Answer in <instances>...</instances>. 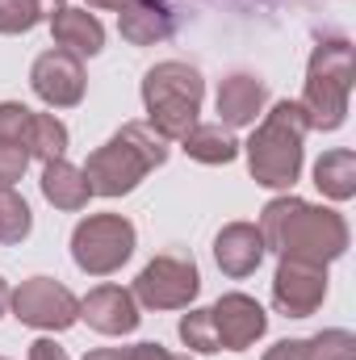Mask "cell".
Here are the masks:
<instances>
[{
	"label": "cell",
	"mask_w": 356,
	"mask_h": 360,
	"mask_svg": "<svg viewBox=\"0 0 356 360\" xmlns=\"http://www.w3.org/2000/svg\"><path fill=\"white\" fill-rule=\"evenodd\" d=\"M260 235L265 252H276V260H306V264H331L348 252V222L344 214L302 201L293 193L272 197L260 210Z\"/></svg>",
	"instance_id": "obj_1"
},
{
	"label": "cell",
	"mask_w": 356,
	"mask_h": 360,
	"mask_svg": "<svg viewBox=\"0 0 356 360\" xmlns=\"http://www.w3.org/2000/svg\"><path fill=\"white\" fill-rule=\"evenodd\" d=\"M168 164V143L147 122H126L105 147H96L89 164L80 168L92 197H126L134 193L147 172Z\"/></svg>",
	"instance_id": "obj_2"
},
{
	"label": "cell",
	"mask_w": 356,
	"mask_h": 360,
	"mask_svg": "<svg viewBox=\"0 0 356 360\" xmlns=\"http://www.w3.org/2000/svg\"><path fill=\"white\" fill-rule=\"evenodd\" d=\"M306 134H310V122L298 101H276L268 113H260V126L243 143L252 180L265 188H293V180L302 176Z\"/></svg>",
	"instance_id": "obj_3"
},
{
	"label": "cell",
	"mask_w": 356,
	"mask_h": 360,
	"mask_svg": "<svg viewBox=\"0 0 356 360\" xmlns=\"http://www.w3.org/2000/svg\"><path fill=\"white\" fill-rule=\"evenodd\" d=\"M205 101V80L193 63L184 59H164L155 68H147L143 76V109H147V126L164 139L180 143L201 113Z\"/></svg>",
	"instance_id": "obj_4"
},
{
	"label": "cell",
	"mask_w": 356,
	"mask_h": 360,
	"mask_svg": "<svg viewBox=\"0 0 356 360\" xmlns=\"http://www.w3.org/2000/svg\"><path fill=\"white\" fill-rule=\"evenodd\" d=\"M352 96V42L348 38H323L310 51L306 84H302V113L310 130H340L348 117Z\"/></svg>",
	"instance_id": "obj_5"
},
{
	"label": "cell",
	"mask_w": 356,
	"mask_h": 360,
	"mask_svg": "<svg viewBox=\"0 0 356 360\" xmlns=\"http://www.w3.org/2000/svg\"><path fill=\"white\" fill-rule=\"evenodd\" d=\"M134 222L122 214H89L72 231V260L89 276H109L134 256Z\"/></svg>",
	"instance_id": "obj_6"
},
{
	"label": "cell",
	"mask_w": 356,
	"mask_h": 360,
	"mask_svg": "<svg viewBox=\"0 0 356 360\" xmlns=\"http://www.w3.org/2000/svg\"><path fill=\"white\" fill-rule=\"evenodd\" d=\"M134 302L147 310H189L193 297L201 293V272L193 264V256H155L151 264L134 276Z\"/></svg>",
	"instance_id": "obj_7"
},
{
	"label": "cell",
	"mask_w": 356,
	"mask_h": 360,
	"mask_svg": "<svg viewBox=\"0 0 356 360\" xmlns=\"http://www.w3.org/2000/svg\"><path fill=\"white\" fill-rule=\"evenodd\" d=\"M13 319L38 331H68L72 323H80V297L55 281V276H30L8 293Z\"/></svg>",
	"instance_id": "obj_8"
},
{
	"label": "cell",
	"mask_w": 356,
	"mask_h": 360,
	"mask_svg": "<svg viewBox=\"0 0 356 360\" xmlns=\"http://www.w3.org/2000/svg\"><path fill=\"white\" fill-rule=\"evenodd\" d=\"M30 89L42 105L51 109H72L84 101V89H89V76H84V59L68 55V51H42L30 68Z\"/></svg>",
	"instance_id": "obj_9"
},
{
	"label": "cell",
	"mask_w": 356,
	"mask_h": 360,
	"mask_svg": "<svg viewBox=\"0 0 356 360\" xmlns=\"http://www.w3.org/2000/svg\"><path fill=\"white\" fill-rule=\"evenodd\" d=\"M327 297V264L281 260L272 272V306L285 319H310Z\"/></svg>",
	"instance_id": "obj_10"
},
{
	"label": "cell",
	"mask_w": 356,
	"mask_h": 360,
	"mask_svg": "<svg viewBox=\"0 0 356 360\" xmlns=\"http://www.w3.org/2000/svg\"><path fill=\"white\" fill-rule=\"evenodd\" d=\"M210 323H214L218 348H227V352H248L268 331L265 306L256 297H248V293H222L210 306Z\"/></svg>",
	"instance_id": "obj_11"
},
{
	"label": "cell",
	"mask_w": 356,
	"mask_h": 360,
	"mask_svg": "<svg viewBox=\"0 0 356 360\" xmlns=\"http://www.w3.org/2000/svg\"><path fill=\"white\" fill-rule=\"evenodd\" d=\"M80 319L89 323L96 335H130L139 327V302L122 285H96L89 297H80Z\"/></svg>",
	"instance_id": "obj_12"
},
{
	"label": "cell",
	"mask_w": 356,
	"mask_h": 360,
	"mask_svg": "<svg viewBox=\"0 0 356 360\" xmlns=\"http://www.w3.org/2000/svg\"><path fill=\"white\" fill-rule=\"evenodd\" d=\"M268 105V84L252 72H231L218 80V96H214V109H218V122L222 126H256V117L265 113Z\"/></svg>",
	"instance_id": "obj_13"
},
{
	"label": "cell",
	"mask_w": 356,
	"mask_h": 360,
	"mask_svg": "<svg viewBox=\"0 0 356 360\" xmlns=\"http://www.w3.org/2000/svg\"><path fill=\"white\" fill-rule=\"evenodd\" d=\"M214 260L231 281H243L265 260V235L256 222H227L214 239Z\"/></svg>",
	"instance_id": "obj_14"
},
{
	"label": "cell",
	"mask_w": 356,
	"mask_h": 360,
	"mask_svg": "<svg viewBox=\"0 0 356 360\" xmlns=\"http://www.w3.org/2000/svg\"><path fill=\"white\" fill-rule=\"evenodd\" d=\"M117 30L130 46H155L177 34V13L168 0H130L117 13Z\"/></svg>",
	"instance_id": "obj_15"
},
{
	"label": "cell",
	"mask_w": 356,
	"mask_h": 360,
	"mask_svg": "<svg viewBox=\"0 0 356 360\" xmlns=\"http://www.w3.org/2000/svg\"><path fill=\"white\" fill-rule=\"evenodd\" d=\"M51 38H55L59 51H68L76 59H92V55L105 51V25L96 21V13H89V8H68L63 4L51 17Z\"/></svg>",
	"instance_id": "obj_16"
},
{
	"label": "cell",
	"mask_w": 356,
	"mask_h": 360,
	"mask_svg": "<svg viewBox=\"0 0 356 360\" xmlns=\"http://www.w3.org/2000/svg\"><path fill=\"white\" fill-rule=\"evenodd\" d=\"M42 197L55 205V210H68V214H76V210H84L92 197L89 180L84 172L76 168V164H68V160H51V164H42Z\"/></svg>",
	"instance_id": "obj_17"
},
{
	"label": "cell",
	"mask_w": 356,
	"mask_h": 360,
	"mask_svg": "<svg viewBox=\"0 0 356 360\" xmlns=\"http://www.w3.org/2000/svg\"><path fill=\"white\" fill-rule=\"evenodd\" d=\"M180 147H184V155H189V160L218 168V164H231V160L239 155V147H243V143H239L222 122H197V126L180 139Z\"/></svg>",
	"instance_id": "obj_18"
},
{
	"label": "cell",
	"mask_w": 356,
	"mask_h": 360,
	"mask_svg": "<svg viewBox=\"0 0 356 360\" xmlns=\"http://www.w3.org/2000/svg\"><path fill=\"white\" fill-rule=\"evenodd\" d=\"M314 188L331 201H352L356 197V151L336 147L314 160Z\"/></svg>",
	"instance_id": "obj_19"
},
{
	"label": "cell",
	"mask_w": 356,
	"mask_h": 360,
	"mask_svg": "<svg viewBox=\"0 0 356 360\" xmlns=\"http://www.w3.org/2000/svg\"><path fill=\"white\" fill-rule=\"evenodd\" d=\"M25 151L30 160H63L68 155V126L55 117V113H34L30 117V134H25Z\"/></svg>",
	"instance_id": "obj_20"
},
{
	"label": "cell",
	"mask_w": 356,
	"mask_h": 360,
	"mask_svg": "<svg viewBox=\"0 0 356 360\" xmlns=\"http://www.w3.org/2000/svg\"><path fill=\"white\" fill-rule=\"evenodd\" d=\"M63 0H0V34H30L34 25L51 21Z\"/></svg>",
	"instance_id": "obj_21"
},
{
	"label": "cell",
	"mask_w": 356,
	"mask_h": 360,
	"mask_svg": "<svg viewBox=\"0 0 356 360\" xmlns=\"http://www.w3.org/2000/svg\"><path fill=\"white\" fill-rule=\"evenodd\" d=\"M34 231V214H30V201L13 188H0V243L13 248L21 239H30Z\"/></svg>",
	"instance_id": "obj_22"
},
{
	"label": "cell",
	"mask_w": 356,
	"mask_h": 360,
	"mask_svg": "<svg viewBox=\"0 0 356 360\" xmlns=\"http://www.w3.org/2000/svg\"><path fill=\"white\" fill-rule=\"evenodd\" d=\"M306 360H356V335L344 327H327L306 340Z\"/></svg>",
	"instance_id": "obj_23"
},
{
	"label": "cell",
	"mask_w": 356,
	"mask_h": 360,
	"mask_svg": "<svg viewBox=\"0 0 356 360\" xmlns=\"http://www.w3.org/2000/svg\"><path fill=\"white\" fill-rule=\"evenodd\" d=\"M177 335L189 352H201V356L222 352V348H218V335H214V323H210V310H189V314L180 319Z\"/></svg>",
	"instance_id": "obj_24"
},
{
	"label": "cell",
	"mask_w": 356,
	"mask_h": 360,
	"mask_svg": "<svg viewBox=\"0 0 356 360\" xmlns=\"http://www.w3.org/2000/svg\"><path fill=\"white\" fill-rule=\"evenodd\" d=\"M30 117H34V109H30V105H21V101H0V139H4V143H21V147H25Z\"/></svg>",
	"instance_id": "obj_25"
},
{
	"label": "cell",
	"mask_w": 356,
	"mask_h": 360,
	"mask_svg": "<svg viewBox=\"0 0 356 360\" xmlns=\"http://www.w3.org/2000/svg\"><path fill=\"white\" fill-rule=\"evenodd\" d=\"M25 168H30V151L21 143H4L0 139V188H13L25 176Z\"/></svg>",
	"instance_id": "obj_26"
},
{
	"label": "cell",
	"mask_w": 356,
	"mask_h": 360,
	"mask_svg": "<svg viewBox=\"0 0 356 360\" xmlns=\"http://www.w3.org/2000/svg\"><path fill=\"white\" fill-rule=\"evenodd\" d=\"M130 360H193L189 352L180 356V352H168V348H160V344H130Z\"/></svg>",
	"instance_id": "obj_27"
},
{
	"label": "cell",
	"mask_w": 356,
	"mask_h": 360,
	"mask_svg": "<svg viewBox=\"0 0 356 360\" xmlns=\"http://www.w3.org/2000/svg\"><path fill=\"white\" fill-rule=\"evenodd\" d=\"M265 360H306V340H281L265 352Z\"/></svg>",
	"instance_id": "obj_28"
},
{
	"label": "cell",
	"mask_w": 356,
	"mask_h": 360,
	"mask_svg": "<svg viewBox=\"0 0 356 360\" xmlns=\"http://www.w3.org/2000/svg\"><path fill=\"white\" fill-rule=\"evenodd\" d=\"M30 360H72V356H68V348H59L55 340H46V335H42V340H34V344H30Z\"/></svg>",
	"instance_id": "obj_29"
},
{
	"label": "cell",
	"mask_w": 356,
	"mask_h": 360,
	"mask_svg": "<svg viewBox=\"0 0 356 360\" xmlns=\"http://www.w3.org/2000/svg\"><path fill=\"white\" fill-rule=\"evenodd\" d=\"M84 360H130V348H92Z\"/></svg>",
	"instance_id": "obj_30"
},
{
	"label": "cell",
	"mask_w": 356,
	"mask_h": 360,
	"mask_svg": "<svg viewBox=\"0 0 356 360\" xmlns=\"http://www.w3.org/2000/svg\"><path fill=\"white\" fill-rule=\"evenodd\" d=\"M89 4H92V8H109V13H122L130 0H89Z\"/></svg>",
	"instance_id": "obj_31"
},
{
	"label": "cell",
	"mask_w": 356,
	"mask_h": 360,
	"mask_svg": "<svg viewBox=\"0 0 356 360\" xmlns=\"http://www.w3.org/2000/svg\"><path fill=\"white\" fill-rule=\"evenodd\" d=\"M8 293H13V289H8V281H4V276H0V314H4V310H8Z\"/></svg>",
	"instance_id": "obj_32"
},
{
	"label": "cell",
	"mask_w": 356,
	"mask_h": 360,
	"mask_svg": "<svg viewBox=\"0 0 356 360\" xmlns=\"http://www.w3.org/2000/svg\"><path fill=\"white\" fill-rule=\"evenodd\" d=\"M0 360H4V356H0Z\"/></svg>",
	"instance_id": "obj_33"
}]
</instances>
